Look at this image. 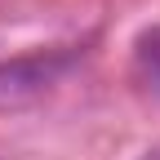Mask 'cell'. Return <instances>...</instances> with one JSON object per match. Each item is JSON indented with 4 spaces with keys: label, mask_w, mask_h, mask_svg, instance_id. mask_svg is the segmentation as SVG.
<instances>
[{
    "label": "cell",
    "mask_w": 160,
    "mask_h": 160,
    "mask_svg": "<svg viewBox=\"0 0 160 160\" xmlns=\"http://www.w3.org/2000/svg\"><path fill=\"white\" fill-rule=\"evenodd\" d=\"M80 58H85V49L76 45H49V49H27L18 58H5L0 62V111H22L40 102L67 80V71Z\"/></svg>",
    "instance_id": "6da1fadb"
},
{
    "label": "cell",
    "mask_w": 160,
    "mask_h": 160,
    "mask_svg": "<svg viewBox=\"0 0 160 160\" xmlns=\"http://www.w3.org/2000/svg\"><path fill=\"white\" fill-rule=\"evenodd\" d=\"M133 85L160 102V22L133 40Z\"/></svg>",
    "instance_id": "7a4b0ae2"
},
{
    "label": "cell",
    "mask_w": 160,
    "mask_h": 160,
    "mask_svg": "<svg viewBox=\"0 0 160 160\" xmlns=\"http://www.w3.org/2000/svg\"><path fill=\"white\" fill-rule=\"evenodd\" d=\"M142 160H160V147H151V151H147V156H142Z\"/></svg>",
    "instance_id": "3957f363"
}]
</instances>
